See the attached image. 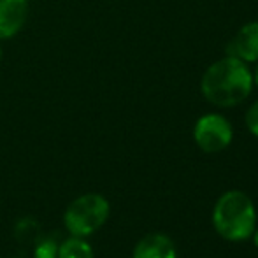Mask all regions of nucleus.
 <instances>
[{
    "label": "nucleus",
    "instance_id": "1",
    "mask_svg": "<svg viewBox=\"0 0 258 258\" xmlns=\"http://www.w3.org/2000/svg\"><path fill=\"white\" fill-rule=\"evenodd\" d=\"M253 74L248 63L239 58L225 56L211 63L201 79V93L218 107L242 104L253 90Z\"/></svg>",
    "mask_w": 258,
    "mask_h": 258
},
{
    "label": "nucleus",
    "instance_id": "2",
    "mask_svg": "<svg viewBox=\"0 0 258 258\" xmlns=\"http://www.w3.org/2000/svg\"><path fill=\"white\" fill-rule=\"evenodd\" d=\"M213 225L220 237L227 241H248L256 228L255 204L244 191H225L214 204Z\"/></svg>",
    "mask_w": 258,
    "mask_h": 258
},
{
    "label": "nucleus",
    "instance_id": "3",
    "mask_svg": "<svg viewBox=\"0 0 258 258\" xmlns=\"http://www.w3.org/2000/svg\"><path fill=\"white\" fill-rule=\"evenodd\" d=\"M111 214V204L100 194H85L67 206L63 225L74 237H90L104 227Z\"/></svg>",
    "mask_w": 258,
    "mask_h": 258
},
{
    "label": "nucleus",
    "instance_id": "4",
    "mask_svg": "<svg viewBox=\"0 0 258 258\" xmlns=\"http://www.w3.org/2000/svg\"><path fill=\"white\" fill-rule=\"evenodd\" d=\"M234 130L225 116L209 112L197 119L194 126L195 144L204 153H220L225 148L230 146Z\"/></svg>",
    "mask_w": 258,
    "mask_h": 258
},
{
    "label": "nucleus",
    "instance_id": "5",
    "mask_svg": "<svg viewBox=\"0 0 258 258\" xmlns=\"http://www.w3.org/2000/svg\"><path fill=\"white\" fill-rule=\"evenodd\" d=\"M227 56H234L246 63L258 61V21H251L241 27L235 37L228 42Z\"/></svg>",
    "mask_w": 258,
    "mask_h": 258
},
{
    "label": "nucleus",
    "instance_id": "6",
    "mask_svg": "<svg viewBox=\"0 0 258 258\" xmlns=\"http://www.w3.org/2000/svg\"><path fill=\"white\" fill-rule=\"evenodd\" d=\"M28 0H0V41L11 39L25 27Z\"/></svg>",
    "mask_w": 258,
    "mask_h": 258
},
{
    "label": "nucleus",
    "instance_id": "7",
    "mask_svg": "<svg viewBox=\"0 0 258 258\" xmlns=\"http://www.w3.org/2000/svg\"><path fill=\"white\" fill-rule=\"evenodd\" d=\"M132 258H177L172 239L165 234H148L136 244Z\"/></svg>",
    "mask_w": 258,
    "mask_h": 258
},
{
    "label": "nucleus",
    "instance_id": "8",
    "mask_svg": "<svg viewBox=\"0 0 258 258\" xmlns=\"http://www.w3.org/2000/svg\"><path fill=\"white\" fill-rule=\"evenodd\" d=\"M56 258H95L92 246L86 242L85 237H74L71 235L58 246Z\"/></svg>",
    "mask_w": 258,
    "mask_h": 258
},
{
    "label": "nucleus",
    "instance_id": "9",
    "mask_svg": "<svg viewBox=\"0 0 258 258\" xmlns=\"http://www.w3.org/2000/svg\"><path fill=\"white\" fill-rule=\"evenodd\" d=\"M58 255V244L53 239H42L37 244L34 253V258H56Z\"/></svg>",
    "mask_w": 258,
    "mask_h": 258
},
{
    "label": "nucleus",
    "instance_id": "10",
    "mask_svg": "<svg viewBox=\"0 0 258 258\" xmlns=\"http://www.w3.org/2000/svg\"><path fill=\"white\" fill-rule=\"evenodd\" d=\"M246 126L255 137H258V100L249 105L246 112Z\"/></svg>",
    "mask_w": 258,
    "mask_h": 258
},
{
    "label": "nucleus",
    "instance_id": "11",
    "mask_svg": "<svg viewBox=\"0 0 258 258\" xmlns=\"http://www.w3.org/2000/svg\"><path fill=\"white\" fill-rule=\"evenodd\" d=\"M251 237H253V242H255V246L258 248V227L255 228V232H253V235H251Z\"/></svg>",
    "mask_w": 258,
    "mask_h": 258
},
{
    "label": "nucleus",
    "instance_id": "12",
    "mask_svg": "<svg viewBox=\"0 0 258 258\" xmlns=\"http://www.w3.org/2000/svg\"><path fill=\"white\" fill-rule=\"evenodd\" d=\"M253 83L258 86V65H256V71H255V74H253Z\"/></svg>",
    "mask_w": 258,
    "mask_h": 258
},
{
    "label": "nucleus",
    "instance_id": "13",
    "mask_svg": "<svg viewBox=\"0 0 258 258\" xmlns=\"http://www.w3.org/2000/svg\"><path fill=\"white\" fill-rule=\"evenodd\" d=\"M0 61H2V46H0Z\"/></svg>",
    "mask_w": 258,
    "mask_h": 258
}]
</instances>
